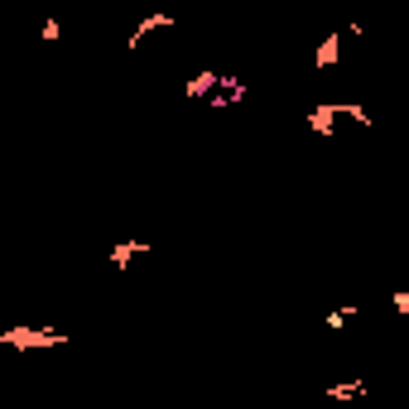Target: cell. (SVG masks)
I'll return each instance as SVG.
<instances>
[{"label": "cell", "instance_id": "3957f363", "mask_svg": "<svg viewBox=\"0 0 409 409\" xmlns=\"http://www.w3.org/2000/svg\"><path fill=\"white\" fill-rule=\"evenodd\" d=\"M212 87H221V73H198V78H188V82H183V92H188V97H207Z\"/></svg>", "mask_w": 409, "mask_h": 409}, {"label": "cell", "instance_id": "6da1fadb", "mask_svg": "<svg viewBox=\"0 0 409 409\" xmlns=\"http://www.w3.org/2000/svg\"><path fill=\"white\" fill-rule=\"evenodd\" d=\"M0 347H15V352H34V347H68V332H53V327H10V332H0Z\"/></svg>", "mask_w": 409, "mask_h": 409}, {"label": "cell", "instance_id": "277c9868", "mask_svg": "<svg viewBox=\"0 0 409 409\" xmlns=\"http://www.w3.org/2000/svg\"><path fill=\"white\" fill-rule=\"evenodd\" d=\"M337 48H342V34H327V39L318 44V68H332V63H337Z\"/></svg>", "mask_w": 409, "mask_h": 409}, {"label": "cell", "instance_id": "52a82bcc", "mask_svg": "<svg viewBox=\"0 0 409 409\" xmlns=\"http://www.w3.org/2000/svg\"><path fill=\"white\" fill-rule=\"evenodd\" d=\"M390 304H395V308H400V313H405V318H409V289H400V294H395Z\"/></svg>", "mask_w": 409, "mask_h": 409}, {"label": "cell", "instance_id": "7a4b0ae2", "mask_svg": "<svg viewBox=\"0 0 409 409\" xmlns=\"http://www.w3.org/2000/svg\"><path fill=\"white\" fill-rule=\"evenodd\" d=\"M145 251H149L145 241H135V236H125V241H116V246H111V265H116V270H125V265H130L135 255H145Z\"/></svg>", "mask_w": 409, "mask_h": 409}, {"label": "cell", "instance_id": "5b68a950", "mask_svg": "<svg viewBox=\"0 0 409 409\" xmlns=\"http://www.w3.org/2000/svg\"><path fill=\"white\" fill-rule=\"evenodd\" d=\"M322 395H327V400H361L366 385H361V381H347V385H327Z\"/></svg>", "mask_w": 409, "mask_h": 409}, {"label": "cell", "instance_id": "8992f818", "mask_svg": "<svg viewBox=\"0 0 409 409\" xmlns=\"http://www.w3.org/2000/svg\"><path fill=\"white\" fill-rule=\"evenodd\" d=\"M356 313H361V308H332V313L322 318V327H327V332H337V327H347V322H352Z\"/></svg>", "mask_w": 409, "mask_h": 409}]
</instances>
